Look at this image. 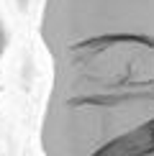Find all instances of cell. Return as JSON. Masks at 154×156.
<instances>
[{
  "label": "cell",
  "instance_id": "cell-3",
  "mask_svg": "<svg viewBox=\"0 0 154 156\" xmlns=\"http://www.w3.org/2000/svg\"><path fill=\"white\" fill-rule=\"evenodd\" d=\"M8 26H5V18H3V5H0V67H3V59H5V49H8Z\"/></svg>",
  "mask_w": 154,
  "mask_h": 156
},
{
  "label": "cell",
  "instance_id": "cell-2",
  "mask_svg": "<svg viewBox=\"0 0 154 156\" xmlns=\"http://www.w3.org/2000/svg\"><path fill=\"white\" fill-rule=\"evenodd\" d=\"M95 156H154V120L111 141Z\"/></svg>",
  "mask_w": 154,
  "mask_h": 156
},
{
  "label": "cell",
  "instance_id": "cell-1",
  "mask_svg": "<svg viewBox=\"0 0 154 156\" xmlns=\"http://www.w3.org/2000/svg\"><path fill=\"white\" fill-rule=\"evenodd\" d=\"M51 84L44 156H95L154 120V0H44Z\"/></svg>",
  "mask_w": 154,
  "mask_h": 156
}]
</instances>
